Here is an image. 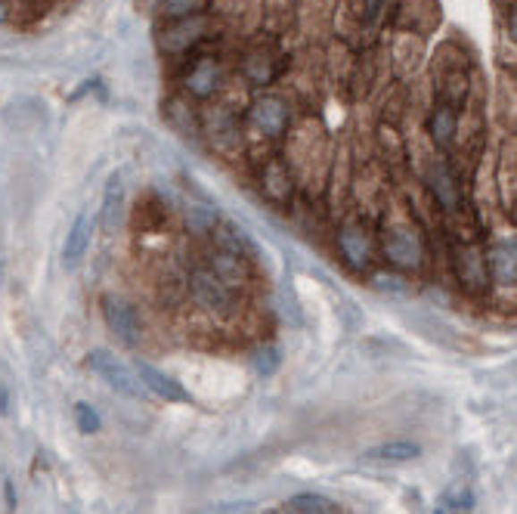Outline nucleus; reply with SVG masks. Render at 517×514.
Masks as SVG:
<instances>
[{
  "mask_svg": "<svg viewBox=\"0 0 517 514\" xmlns=\"http://www.w3.org/2000/svg\"><path fill=\"white\" fill-rule=\"evenodd\" d=\"M487 270L499 286H514L517 279V261H514V242L502 239L487 252Z\"/></svg>",
  "mask_w": 517,
  "mask_h": 514,
  "instance_id": "nucleus-11",
  "label": "nucleus"
},
{
  "mask_svg": "<svg viewBox=\"0 0 517 514\" xmlns=\"http://www.w3.org/2000/svg\"><path fill=\"white\" fill-rule=\"evenodd\" d=\"M375 286L378 288H387V292H406L400 276H375Z\"/></svg>",
  "mask_w": 517,
  "mask_h": 514,
  "instance_id": "nucleus-25",
  "label": "nucleus"
},
{
  "mask_svg": "<svg viewBox=\"0 0 517 514\" xmlns=\"http://www.w3.org/2000/svg\"><path fill=\"white\" fill-rule=\"evenodd\" d=\"M443 505H446L449 511H455V514H471V509H474L471 486L462 484V480H455V484L449 486L446 493H443Z\"/></svg>",
  "mask_w": 517,
  "mask_h": 514,
  "instance_id": "nucleus-21",
  "label": "nucleus"
},
{
  "mask_svg": "<svg viewBox=\"0 0 517 514\" xmlns=\"http://www.w3.org/2000/svg\"><path fill=\"white\" fill-rule=\"evenodd\" d=\"M455 127H459V115H455L453 103H440L431 115V137L437 146H449L455 137Z\"/></svg>",
  "mask_w": 517,
  "mask_h": 514,
  "instance_id": "nucleus-18",
  "label": "nucleus"
},
{
  "mask_svg": "<svg viewBox=\"0 0 517 514\" xmlns=\"http://www.w3.org/2000/svg\"><path fill=\"white\" fill-rule=\"evenodd\" d=\"M251 121L260 133H267V137H282L288 127V106L282 103L279 97H264L260 103H254Z\"/></svg>",
  "mask_w": 517,
  "mask_h": 514,
  "instance_id": "nucleus-10",
  "label": "nucleus"
},
{
  "mask_svg": "<svg viewBox=\"0 0 517 514\" xmlns=\"http://www.w3.org/2000/svg\"><path fill=\"white\" fill-rule=\"evenodd\" d=\"M338 252L344 257V263L351 270H366L369 261H372V242H369V233L360 227V223H347L338 233Z\"/></svg>",
  "mask_w": 517,
  "mask_h": 514,
  "instance_id": "nucleus-7",
  "label": "nucleus"
},
{
  "mask_svg": "<svg viewBox=\"0 0 517 514\" xmlns=\"http://www.w3.org/2000/svg\"><path fill=\"white\" fill-rule=\"evenodd\" d=\"M279 366H282V354H279L276 344H264V347L254 350V369H258L264 378L276 375Z\"/></svg>",
  "mask_w": 517,
  "mask_h": 514,
  "instance_id": "nucleus-22",
  "label": "nucleus"
},
{
  "mask_svg": "<svg viewBox=\"0 0 517 514\" xmlns=\"http://www.w3.org/2000/svg\"><path fill=\"white\" fill-rule=\"evenodd\" d=\"M385 257L400 270H421L425 267V245L409 229H391V233H385Z\"/></svg>",
  "mask_w": 517,
  "mask_h": 514,
  "instance_id": "nucleus-4",
  "label": "nucleus"
},
{
  "mask_svg": "<svg viewBox=\"0 0 517 514\" xmlns=\"http://www.w3.org/2000/svg\"><path fill=\"white\" fill-rule=\"evenodd\" d=\"M419 456H421V446L412 441H387L362 452V458H369V462H394V465L412 462V458Z\"/></svg>",
  "mask_w": 517,
  "mask_h": 514,
  "instance_id": "nucleus-13",
  "label": "nucleus"
},
{
  "mask_svg": "<svg viewBox=\"0 0 517 514\" xmlns=\"http://www.w3.org/2000/svg\"><path fill=\"white\" fill-rule=\"evenodd\" d=\"M6 19H10V13H6V4L0 0V22H6Z\"/></svg>",
  "mask_w": 517,
  "mask_h": 514,
  "instance_id": "nucleus-27",
  "label": "nucleus"
},
{
  "mask_svg": "<svg viewBox=\"0 0 517 514\" xmlns=\"http://www.w3.org/2000/svg\"><path fill=\"white\" fill-rule=\"evenodd\" d=\"M217 227V208L208 205H190L186 208V229L196 236H208Z\"/></svg>",
  "mask_w": 517,
  "mask_h": 514,
  "instance_id": "nucleus-20",
  "label": "nucleus"
},
{
  "mask_svg": "<svg viewBox=\"0 0 517 514\" xmlns=\"http://www.w3.org/2000/svg\"><path fill=\"white\" fill-rule=\"evenodd\" d=\"M133 372L140 375V381H143L146 390H152L156 397H161V400L167 403H190V390L183 388L180 381H174L167 372L156 369L152 363L146 360H137V366H133Z\"/></svg>",
  "mask_w": 517,
  "mask_h": 514,
  "instance_id": "nucleus-5",
  "label": "nucleus"
},
{
  "mask_svg": "<svg viewBox=\"0 0 517 514\" xmlns=\"http://www.w3.org/2000/svg\"><path fill=\"white\" fill-rule=\"evenodd\" d=\"M285 514H341V505L319 493H298L285 502Z\"/></svg>",
  "mask_w": 517,
  "mask_h": 514,
  "instance_id": "nucleus-17",
  "label": "nucleus"
},
{
  "mask_svg": "<svg viewBox=\"0 0 517 514\" xmlns=\"http://www.w3.org/2000/svg\"><path fill=\"white\" fill-rule=\"evenodd\" d=\"M75 422H78V431L81 434H97L99 431V415L90 403H75Z\"/></svg>",
  "mask_w": 517,
  "mask_h": 514,
  "instance_id": "nucleus-23",
  "label": "nucleus"
},
{
  "mask_svg": "<svg viewBox=\"0 0 517 514\" xmlns=\"http://www.w3.org/2000/svg\"><path fill=\"white\" fill-rule=\"evenodd\" d=\"M208 22L201 16H186V19H174L171 29L161 31V50L167 53H186L192 44H199L205 38Z\"/></svg>",
  "mask_w": 517,
  "mask_h": 514,
  "instance_id": "nucleus-8",
  "label": "nucleus"
},
{
  "mask_svg": "<svg viewBox=\"0 0 517 514\" xmlns=\"http://www.w3.org/2000/svg\"><path fill=\"white\" fill-rule=\"evenodd\" d=\"M208 270H211L224 286H230L233 292H239L248 282V276H251L248 257L242 252H230V248H217V252L211 254V261H208Z\"/></svg>",
  "mask_w": 517,
  "mask_h": 514,
  "instance_id": "nucleus-6",
  "label": "nucleus"
},
{
  "mask_svg": "<svg viewBox=\"0 0 517 514\" xmlns=\"http://www.w3.org/2000/svg\"><path fill=\"white\" fill-rule=\"evenodd\" d=\"M455 270H459V279L474 292L487 286V254L478 252V248H462L455 254Z\"/></svg>",
  "mask_w": 517,
  "mask_h": 514,
  "instance_id": "nucleus-12",
  "label": "nucleus"
},
{
  "mask_svg": "<svg viewBox=\"0 0 517 514\" xmlns=\"http://www.w3.org/2000/svg\"><path fill=\"white\" fill-rule=\"evenodd\" d=\"M260 189H264V195L270 201L285 205V201L292 199V174H288V167L282 165V161H270L264 177H260Z\"/></svg>",
  "mask_w": 517,
  "mask_h": 514,
  "instance_id": "nucleus-14",
  "label": "nucleus"
},
{
  "mask_svg": "<svg viewBox=\"0 0 517 514\" xmlns=\"http://www.w3.org/2000/svg\"><path fill=\"white\" fill-rule=\"evenodd\" d=\"M431 189H434V199H437L446 211H459V184H455L453 171H449L443 161H434L431 167Z\"/></svg>",
  "mask_w": 517,
  "mask_h": 514,
  "instance_id": "nucleus-15",
  "label": "nucleus"
},
{
  "mask_svg": "<svg viewBox=\"0 0 517 514\" xmlns=\"http://www.w3.org/2000/svg\"><path fill=\"white\" fill-rule=\"evenodd\" d=\"M121 205H124V184H121V174H115V177H109V186H106V195H103V229L106 233L115 229Z\"/></svg>",
  "mask_w": 517,
  "mask_h": 514,
  "instance_id": "nucleus-19",
  "label": "nucleus"
},
{
  "mask_svg": "<svg viewBox=\"0 0 517 514\" xmlns=\"http://www.w3.org/2000/svg\"><path fill=\"white\" fill-rule=\"evenodd\" d=\"M103 320L112 335H115L121 344H127V347H137V344L143 341V322H140L137 307H133L131 301H124V297L118 295L103 297Z\"/></svg>",
  "mask_w": 517,
  "mask_h": 514,
  "instance_id": "nucleus-3",
  "label": "nucleus"
},
{
  "mask_svg": "<svg viewBox=\"0 0 517 514\" xmlns=\"http://www.w3.org/2000/svg\"><path fill=\"white\" fill-rule=\"evenodd\" d=\"M90 239H93V218L87 211H81L75 223H72L69 236H65V245H63V267L69 270V273L81 267L87 248H90Z\"/></svg>",
  "mask_w": 517,
  "mask_h": 514,
  "instance_id": "nucleus-9",
  "label": "nucleus"
},
{
  "mask_svg": "<svg viewBox=\"0 0 517 514\" xmlns=\"http://www.w3.org/2000/svg\"><path fill=\"white\" fill-rule=\"evenodd\" d=\"M199 6H201V0H165V13H167L171 19L196 16Z\"/></svg>",
  "mask_w": 517,
  "mask_h": 514,
  "instance_id": "nucleus-24",
  "label": "nucleus"
},
{
  "mask_svg": "<svg viewBox=\"0 0 517 514\" xmlns=\"http://www.w3.org/2000/svg\"><path fill=\"white\" fill-rule=\"evenodd\" d=\"M217 63L214 59H196V65L186 74V90L192 93V97H208V93L217 90Z\"/></svg>",
  "mask_w": 517,
  "mask_h": 514,
  "instance_id": "nucleus-16",
  "label": "nucleus"
},
{
  "mask_svg": "<svg viewBox=\"0 0 517 514\" xmlns=\"http://www.w3.org/2000/svg\"><path fill=\"white\" fill-rule=\"evenodd\" d=\"M4 499H6V511H16V490H13V480L4 484Z\"/></svg>",
  "mask_w": 517,
  "mask_h": 514,
  "instance_id": "nucleus-26",
  "label": "nucleus"
},
{
  "mask_svg": "<svg viewBox=\"0 0 517 514\" xmlns=\"http://www.w3.org/2000/svg\"><path fill=\"white\" fill-rule=\"evenodd\" d=\"M84 363H87V369L97 372L115 394L127 397V400H143L146 397V388H143V381H140V375L127 366V363H121L112 350H103V347L90 350Z\"/></svg>",
  "mask_w": 517,
  "mask_h": 514,
  "instance_id": "nucleus-1",
  "label": "nucleus"
},
{
  "mask_svg": "<svg viewBox=\"0 0 517 514\" xmlns=\"http://www.w3.org/2000/svg\"><path fill=\"white\" fill-rule=\"evenodd\" d=\"M190 295L205 313L230 316L236 310V292L217 279L208 267H196L190 273Z\"/></svg>",
  "mask_w": 517,
  "mask_h": 514,
  "instance_id": "nucleus-2",
  "label": "nucleus"
},
{
  "mask_svg": "<svg viewBox=\"0 0 517 514\" xmlns=\"http://www.w3.org/2000/svg\"><path fill=\"white\" fill-rule=\"evenodd\" d=\"M69 514H78V511H75V509H69Z\"/></svg>",
  "mask_w": 517,
  "mask_h": 514,
  "instance_id": "nucleus-29",
  "label": "nucleus"
},
{
  "mask_svg": "<svg viewBox=\"0 0 517 514\" xmlns=\"http://www.w3.org/2000/svg\"><path fill=\"white\" fill-rule=\"evenodd\" d=\"M434 514H446V511H443V509H437V511H434Z\"/></svg>",
  "mask_w": 517,
  "mask_h": 514,
  "instance_id": "nucleus-28",
  "label": "nucleus"
}]
</instances>
